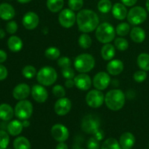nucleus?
Here are the masks:
<instances>
[{"label": "nucleus", "instance_id": "1", "mask_svg": "<svg viewBox=\"0 0 149 149\" xmlns=\"http://www.w3.org/2000/svg\"><path fill=\"white\" fill-rule=\"evenodd\" d=\"M79 30L83 33H90L99 26V17L94 11L88 9L80 10L77 15Z\"/></svg>", "mask_w": 149, "mask_h": 149}, {"label": "nucleus", "instance_id": "2", "mask_svg": "<svg viewBox=\"0 0 149 149\" xmlns=\"http://www.w3.org/2000/svg\"><path fill=\"white\" fill-rule=\"evenodd\" d=\"M125 95L121 90L114 89L106 93L105 96V103L111 111H119L123 108L125 103Z\"/></svg>", "mask_w": 149, "mask_h": 149}, {"label": "nucleus", "instance_id": "3", "mask_svg": "<svg viewBox=\"0 0 149 149\" xmlns=\"http://www.w3.org/2000/svg\"><path fill=\"white\" fill-rule=\"evenodd\" d=\"M116 30L113 26L109 23H101L97 26L95 36L97 40L103 44H108L115 39Z\"/></svg>", "mask_w": 149, "mask_h": 149}, {"label": "nucleus", "instance_id": "4", "mask_svg": "<svg viewBox=\"0 0 149 149\" xmlns=\"http://www.w3.org/2000/svg\"><path fill=\"white\" fill-rule=\"evenodd\" d=\"M74 65L75 69L78 72L86 74L93 69L95 65V61L93 55L87 53H83L79 55L75 58Z\"/></svg>", "mask_w": 149, "mask_h": 149}, {"label": "nucleus", "instance_id": "5", "mask_svg": "<svg viewBox=\"0 0 149 149\" xmlns=\"http://www.w3.org/2000/svg\"><path fill=\"white\" fill-rule=\"evenodd\" d=\"M58 74L55 68L51 66H44L38 71L36 79L43 86H51L56 81Z\"/></svg>", "mask_w": 149, "mask_h": 149}, {"label": "nucleus", "instance_id": "6", "mask_svg": "<svg viewBox=\"0 0 149 149\" xmlns=\"http://www.w3.org/2000/svg\"><path fill=\"white\" fill-rule=\"evenodd\" d=\"M15 115L20 120L29 119L33 113V105L27 100H20L15 107Z\"/></svg>", "mask_w": 149, "mask_h": 149}, {"label": "nucleus", "instance_id": "7", "mask_svg": "<svg viewBox=\"0 0 149 149\" xmlns=\"http://www.w3.org/2000/svg\"><path fill=\"white\" fill-rule=\"evenodd\" d=\"M100 119L97 116L89 114L84 116L81 123V130L87 134H94L100 128Z\"/></svg>", "mask_w": 149, "mask_h": 149}, {"label": "nucleus", "instance_id": "8", "mask_svg": "<svg viewBox=\"0 0 149 149\" xmlns=\"http://www.w3.org/2000/svg\"><path fill=\"white\" fill-rule=\"evenodd\" d=\"M147 12L141 6L133 7L127 13V20L132 25H139L145 22L147 18Z\"/></svg>", "mask_w": 149, "mask_h": 149}, {"label": "nucleus", "instance_id": "9", "mask_svg": "<svg viewBox=\"0 0 149 149\" xmlns=\"http://www.w3.org/2000/svg\"><path fill=\"white\" fill-rule=\"evenodd\" d=\"M105 101V97L101 90H93L86 95V102L90 107L97 109L100 107Z\"/></svg>", "mask_w": 149, "mask_h": 149}, {"label": "nucleus", "instance_id": "10", "mask_svg": "<svg viewBox=\"0 0 149 149\" xmlns=\"http://www.w3.org/2000/svg\"><path fill=\"white\" fill-rule=\"evenodd\" d=\"M58 20L61 26L65 29L72 27L77 21V15L71 9H64L61 10L58 16Z\"/></svg>", "mask_w": 149, "mask_h": 149}, {"label": "nucleus", "instance_id": "11", "mask_svg": "<svg viewBox=\"0 0 149 149\" xmlns=\"http://www.w3.org/2000/svg\"><path fill=\"white\" fill-rule=\"evenodd\" d=\"M51 135L58 142H65L69 137V132L65 126L61 124H56L51 129Z\"/></svg>", "mask_w": 149, "mask_h": 149}, {"label": "nucleus", "instance_id": "12", "mask_svg": "<svg viewBox=\"0 0 149 149\" xmlns=\"http://www.w3.org/2000/svg\"><path fill=\"white\" fill-rule=\"evenodd\" d=\"M111 82V77L109 74L103 71L95 74L93 79V86L98 90H104L109 87Z\"/></svg>", "mask_w": 149, "mask_h": 149}, {"label": "nucleus", "instance_id": "13", "mask_svg": "<svg viewBox=\"0 0 149 149\" xmlns=\"http://www.w3.org/2000/svg\"><path fill=\"white\" fill-rule=\"evenodd\" d=\"M55 112L58 116H65L71 109V101L66 97L59 98L55 104Z\"/></svg>", "mask_w": 149, "mask_h": 149}, {"label": "nucleus", "instance_id": "14", "mask_svg": "<svg viewBox=\"0 0 149 149\" xmlns=\"http://www.w3.org/2000/svg\"><path fill=\"white\" fill-rule=\"evenodd\" d=\"M23 25L28 30H33L38 26L39 18L37 14L33 12H28L23 17Z\"/></svg>", "mask_w": 149, "mask_h": 149}, {"label": "nucleus", "instance_id": "15", "mask_svg": "<svg viewBox=\"0 0 149 149\" xmlns=\"http://www.w3.org/2000/svg\"><path fill=\"white\" fill-rule=\"evenodd\" d=\"M31 95L33 100L39 103H45L48 97V93L42 84H35L32 87Z\"/></svg>", "mask_w": 149, "mask_h": 149}, {"label": "nucleus", "instance_id": "16", "mask_svg": "<svg viewBox=\"0 0 149 149\" xmlns=\"http://www.w3.org/2000/svg\"><path fill=\"white\" fill-rule=\"evenodd\" d=\"M74 80L76 87L83 91L88 90L92 86L91 78L90 77V76L84 74V73L78 74L77 77H74Z\"/></svg>", "mask_w": 149, "mask_h": 149}, {"label": "nucleus", "instance_id": "17", "mask_svg": "<svg viewBox=\"0 0 149 149\" xmlns=\"http://www.w3.org/2000/svg\"><path fill=\"white\" fill-rule=\"evenodd\" d=\"M31 90L29 86L25 83L19 84L13 89V97L16 100H25L29 96L31 93Z\"/></svg>", "mask_w": 149, "mask_h": 149}, {"label": "nucleus", "instance_id": "18", "mask_svg": "<svg viewBox=\"0 0 149 149\" xmlns=\"http://www.w3.org/2000/svg\"><path fill=\"white\" fill-rule=\"evenodd\" d=\"M15 15V10L11 4L1 3L0 4V17L2 20H10Z\"/></svg>", "mask_w": 149, "mask_h": 149}, {"label": "nucleus", "instance_id": "19", "mask_svg": "<svg viewBox=\"0 0 149 149\" xmlns=\"http://www.w3.org/2000/svg\"><path fill=\"white\" fill-rule=\"evenodd\" d=\"M135 138L131 132H124L119 138V144L122 149H131L134 146Z\"/></svg>", "mask_w": 149, "mask_h": 149}, {"label": "nucleus", "instance_id": "20", "mask_svg": "<svg viewBox=\"0 0 149 149\" xmlns=\"http://www.w3.org/2000/svg\"><path fill=\"white\" fill-rule=\"evenodd\" d=\"M107 71L109 74L116 76L120 74L124 70V64L122 61L118 59L112 60L107 64Z\"/></svg>", "mask_w": 149, "mask_h": 149}, {"label": "nucleus", "instance_id": "21", "mask_svg": "<svg viewBox=\"0 0 149 149\" xmlns=\"http://www.w3.org/2000/svg\"><path fill=\"white\" fill-rule=\"evenodd\" d=\"M112 14L117 20H124L127 16V10L126 6L122 3H116L112 7Z\"/></svg>", "mask_w": 149, "mask_h": 149}, {"label": "nucleus", "instance_id": "22", "mask_svg": "<svg viewBox=\"0 0 149 149\" xmlns=\"http://www.w3.org/2000/svg\"><path fill=\"white\" fill-rule=\"evenodd\" d=\"M15 111L11 106L7 103L0 105V119L4 122H7L13 119Z\"/></svg>", "mask_w": 149, "mask_h": 149}, {"label": "nucleus", "instance_id": "23", "mask_svg": "<svg viewBox=\"0 0 149 149\" xmlns=\"http://www.w3.org/2000/svg\"><path fill=\"white\" fill-rule=\"evenodd\" d=\"M23 123L19 120H13L7 125V130L12 136H17L23 131Z\"/></svg>", "mask_w": 149, "mask_h": 149}, {"label": "nucleus", "instance_id": "24", "mask_svg": "<svg viewBox=\"0 0 149 149\" xmlns=\"http://www.w3.org/2000/svg\"><path fill=\"white\" fill-rule=\"evenodd\" d=\"M7 46L10 51L17 52L23 47V41L17 36H12L7 41Z\"/></svg>", "mask_w": 149, "mask_h": 149}, {"label": "nucleus", "instance_id": "25", "mask_svg": "<svg viewBox=\"0 0 149 149\" xmlns=\"http://www.w3.org/2000/svg\"><path fill=\"white\" fill-rule=\"evenodd\" d=\"M130 38L135 43H141L146 39V32L142 28L134 27L130 31Z\"/></svg>", "mask_w": 149, "mask_h": 149}, {"label": "nucleus", "instance_id": "26", "mask_svg": "<svg viewBox=\"0 0 149 149\" xmlns=\"http://www.w3.org/2000/svg\"><path fill=\"white\" fill-rule=\"evenodd\" d=\"M116 54V49L113 45L111 44H106L101 49V56L105 61H111L113 59Z\"/></svg>", "mask_w": 149, "mask_h": 149}, {"label": "nucleus", "instance_id": "27", "mask_svg": "<svg viewBox=\"0 0 149 149\" xmlns=\"http://www.w3.org/2000/svg\"><path fill=\"white\" fill-rule=\"evenodd\" d=\"M64 5L63 0H47V7L52 13H58L62 10Z\"/></svg>", "mask_w": 149, "mask_h": 149}, {"label": "nucleus", "instance_id": "28", "mask_svg": "<svg viewBox=\"0 0 149 149\" xmlns=\"http://www.w3.org/2000/svg\"><path fill=\"white\" fill-rule=\"evenodd\" d=\"M137 63L141 70L149 71V55L147 53H141L137 58Z\"/></svg>", "mask_w": 149, "mask_h": 149}, {"label": "nucleus", "instance_id": "29", "mask_svg": "<svg viewBox=\"0 0 149 149\" xmlns=\"http://www.w3.org/2000/svg\"><path fill=\"white\" fill-rule=\"evenodd\" d=\"M13 147L15 149H31V143L25 137H18L15 139Z\"/></svg>", "mask_w": 149, "mask_h": 149}, {"label": "nucleus", "instance_id": "30", "mask_svg": "<svg viewBox=\"0 0 149 149\" xmlns=\"http://www.w3.org/2000/svg\"><path fill=\"white\" fill-rule=\"evenodd\" d=\"M101 149H122L119 142L115 138H110L106 139L102 144Z\"/></svg>", "mask_w": 149, "mask_h": 149}, {"label": "nucleus", "instance_id": "31", "mask_svg": "<svg viewBox=\"0 0 149 149\" xmlns=\"http://www.w3.org/2000/svg\"><path fill=\"white\" fill-rule=\"evenodd\" d=\"M78 42L79 46L83 49H88L91 47L92 44H93L91 37L86 33L80 35L79 37Z\"/></svg>", "mask_w": 149, "mask_h": 149}, {"label": "nucleus", "instance_id": "32", "mask_svg": "<svg viewBox=\"0 0 149 149\" xmlns=\"http://www.w3.org/2000/svg\"><path fill=\"white\" fill-rule=\"evenodd\" d=\"M45 55L47 58L49 60H57L59 58L61 55V52L58 48L50 47L45 50Z\"/></svg>", "mask_w": 149, "mask_h": 149}, {"label": "nucleus", "instance_id": "33", "mask_svg": "<svg viewBox=\"0 0 149 149\" xmlns=\"http://www.w3.org/2000/svg\"><path fill=\"white\" fill-rule=\"evenodd\" d=\"M97 9L102 13H108L112 9V4L110 0H100L97 4Z\"/></svg>", "mask_w": 149, "mask_h": 149}, {"label": "nucleus", "instance_id": "34", "mask_svg": "<svg viewBox=\"0 0 149 149\" xmlns=\"http://www.w3.org/2000/svg\"><path fill=\"white\" fill-rule=\"evenodd\" d=\"M130 31V26L127 23H121L116 26V32L119 36H125L129 33Z\"/></svg>", "mask_w": 149, "mask_h": 149}, {"label": "nucleus", "instance_id": "35", "mask_svg": "<svg viewBox=\"0 0 149 149\" xmlns=\"http://www.w3.org/2000/svg\"><path fill=\"white\" fill-rule=\"evenodd\" d=\"M22 74L26 79H32L36 75V70L33 65H26L22 70Z\"/></svg>", "mask_w": 149, "mask_h": 149}, {"label": "nucleus", "instance_id": "36", "mask_svg": "<svg viewBox=\"0 0 149 149\" xmlns=\"http://www.w3.org/2000/svg\"><path fill=\"white\" fill-rule=\"evenodd\" d=\"M10 143V136L6 131L0 130V149H6Z\"/></svg>", "mask_w": 149, "mask_h": 149}, {"label": "nucleus", "instance_id": "37", "mask_svg": "<svg viewBox=\"0 0 149 149\" xmlns=\"http://www.w3.org/2000/svg\"><path fill=\"white\" fill-rule=\"evenodd\" d=\"M114 45L116 49L119 51H125L129 47L127 40L125 38H116L114 41Z\"/></svg>", "mask_w": 149, "mask_h": 149}, {"label": "nucleus", "instance_id": "38", "mask_svg": "<svg viewBox=\"0 0 149 149\" xmlns=\"http://www.w3.org/2000/svg\"><path fill=\"white\" fill-rule=\"evenodd\" d=\"M84 4L83 0H68V5L73 11H79L81 9Z\"/></svg>", "mask_w": 149, "mask_h": 149}, {"label": "nucleus", "instance_id": "39", "mask_svg": "<svg viewBox=\"0 0 149 149\" xmlns=\"http://www.w3.org/2000/svg\"><path fill=\"white\" fill-rule=\"evenodd\" d=\"M52 93L55 97H58V98L64 97L65 95V89L61 84H57V85L54 86L52 88Z\"/></svg>", "mask_w": 149, "mask_h": 149}, {"label": "nucleus", "instance_id": "40", "mask_svg": "<svg viewBox=\"0 0 149 149\" xmlns=\"http://www.w3.org/2000/svg\"><path fill=\"white\" fill-rule=\"evenodd\" d=\"M147 78L146 71L141 70V71H138L134 74L133 79L136 82L141 83L145 81Z\"/></svg>", "mask_w": 149, "mask_h": 149}, {"label": "nucleus", "instance_id": "41", "mask_svg": "<svg viewBox=\"0 0 149 149\" xmlns=\"http://www.w3.org/2000/svg\"><path fill=\"white\" fill-rule=\"evenodd\" d=\"M58 65L61 68H65L71 67V61L67 57H61L58 59Z\"/></svg>", "mask_w": 149, "mask_h": 149}, {"label": "nucleus", "instance_id": "42", "mask_svg": "<svg viewBox=\"0 0 149 149\" xmlns=\"http://www.w3.org/2000/svg\"><path fill=\"white\" fill-rule=\"evenodd\" d=\"M6 31L10 34H14L17 31V24L14 20L8 22L6 25Z\"/></svg>", "mask_w": 149, "mask_h": 149}, {"label": "nucleus", "instance_id": "43", "mask_svg": "<svg viewBox=\"0 0 149 149\" xmlns=\"http://www.w3.org/2000/svg\"><path fill=\"white\" fill-rule=\"evenodd\" d=\"M61 72H62L63 77L66 79H73L75 77V73H74V71L71 67L63 68Z\"/></svg>", "mask_w": 149, "mask_h": 149}, {"label": "nucleus", "instance_id": "44", "mask_svg": "<svg viewBox=\"0 0 149 149\" xmlns=\"http://www.w3.org/2000/svg\"><path fill=\"white\" fill-rule=\"evenodd\" d=\"M87 149H100V143L94 137H92L88 140L87 143Z\"/></svg>", "mask_w": 149, "mask_h": 149}, {"label": "nucleus", "instance_id": "45", "mask_svg": "<svg viewBox=\"0 0 149 149\" xmlns=\"http://www.w3.org/2000/svg\"><path fill=\"white\" fill-rule=\"evenodd\" d=\"M8 75V71L4 65L0 64V81L4 80Z\"/></svg>", "mask_w": 149, "mask_h": 149}, {"label": "nucleus", "instance_id": "46", "mask_svg": "<svg viewBox=\"0 0 149 149\" xmlns=\"http://www.w3.org/2000/svg\"><path fill=\"white\" fill-rule=\"evenodd\" d=\"M93 135H94V138H96V139L99 141H102V140H103L105 137L104 132H103L102 130H100V128H99V129L97 130L96 131L94 134H93Z\"/></svg>", "mask_w": 149, "mask_h": 149}, {"label": "nucleus", "instance_id": "47", "mask_svg": "<svg viewBox=\"0 0 149 149\" xmlns=\"http://www.w3.org/2000/svg\"><path fill=\"white\" fill-rule=\"evenodd\" d=\"M122 3L127 7H132L137 3L138 0H121Z\"/></svg>", "mask_w": 149, "mask_h": 149}, {"label": "nucleus", "instance_id": "48", "mask_svg": "<svg viewBox=\"0 0 149 149\" xmlns=\"http://www.w3.org/2000/svg\"><path fill=\"white\" fill-rule=\"evenodd\" d=\"M7 58V55L6 53V52L3 49H0V63H4V61H6Z\"/></svg>", "mask_w": 149, "mask_h": 149}, {"label": "nucleus", "instance_id": "49", "mask_svg": "<svg viewBox=\"0 0 149 149\" xmlns=\"http://www.w3.org/2000/svg\"><path fill=\"white\" fill-rule=\"evenodd\" d=\"M75 85L74 79H66L65 81V86L67 88H72Z\"/></svg>", "mask_w": 149, "mask_h": 149}, {"label": "nucleus", "instance_id": "50", "mask_svg": "<svg viewBox=\"0 0 149 149\" xmlns=\"http://www.w3.org/2000/svg\"><path fill=\"white\" fill-rule=\"evenodd\" d=\"M55 149H68V147L64 142H60L57 145L56 148Z\"/></svg>", "mask_w": 149, "mask_h": 149}, {"label": "nucleus", "instance_id": "51", "mask_svg": "<svg viewBox=\"0 0 149 149\" xmlns=\"http://www.w3.org/2000/svg\"><path fill=\"white\" fill-rule=\"evenodd\" d=\"M23 127H29L30 126V122L28 119H26V120H23Z\"/></svg>", "mask_w": 149, "mask_h": 149}, {"label": "nucleus", "instance_id": "52", "mask_svg": "<svg viewBox=\"0 0 149 149\" xmlns=\"http://www.w3.org/2000/svg\"><path fill=\"white\" fill-rule=\"evenodd\" d=\"M5 36V32L3 29H0V39H3Z\"/></svg>", "mask_w": 149, "mask_h": 149}, {"label": "nucleus", "instance_id": "53", "mask_svg": "<svg viewBox=\"0 0 149 149\" xmlns=\"http://www.w3.org/2000/svg\"><path fill=\"white\" fill-rule=\"evenodd\" d=\"M19 3H21V4H26V3L30 2L31 0H17Z\"/></svg>", "mask_w": 149, "mask_h": 149}, {"label": "nucleus", "instance_id": "54", "mask_svg": "<svg viewBox=\"0 0 149 149\" xmlns=\"http://www.w3.org/2000/svg\"><path fill=\"white\" fill-rule=\"evenodd\" d=\"M146 8L149 12V0H146Z\"/></svg>", "mask_w": 149, "mask_h": 149}, {"label": "nucleus", "instance_id": "55", "mask_svg": "<svg viewBox=\"0 0 149 149\" xmlns=\"http://www.w3.org/2000/svg\"><path fill=\"white\" fill-rule=\"evenodd\" d=\"M6 149H12V148H7Z\"/></svg>", "mask_w": 149, "mask_h": 149}, {"label": "nucleus", "instance_id": "56", "mask_svg": "<svg viewBox=\"0 0 149 149\" xmlns=\"http://www.w3.org/2000/svg\"><path fill=\"white\" fill-rule=\"evenodd\" d=\"M79 149H82V148H79Z\"/></svg>", "mask_w": 149, "mask_h": 149}, {"label": "nucleus", "instance_id": "57", "mask_svg": "<svg viewBox=\"0 0 149 149\" xmlns=\"http://www.w3.org/2000/svg\"><path fill=\"white\" fill-rule=\"evenodd\" d=\"M148 145H149V143H148Z\"/></svg>", "mask_w": 149, "mask_h": 149}]
</instances>
